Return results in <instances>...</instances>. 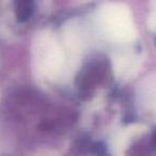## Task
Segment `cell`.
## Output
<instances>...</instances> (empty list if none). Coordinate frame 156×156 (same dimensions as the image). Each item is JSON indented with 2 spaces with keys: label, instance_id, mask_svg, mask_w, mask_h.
I'll return each mask as SVG.
<instances>
[{
  "label": "cell",
  "instance_id": "6da1fadb",
  "mask_svg": "<svg viewBox=\"0 0 156 156\" xmlns=\"http://www.w3.org/2000/svg\"><path fill=\"white\" fill-rule=\"evenodd\" d=\"M31 50L33 69L42 78L57 80L76 67L63 43L50 31L37 33L32 41Z\"/></svg>",
  "mask_w": 156,
  "mask_h": 156
},
{
  "label": "cell",
  "instance_id": "7a4b0ae2",
  "mask_svg": "<svg viewBox=\"0 0 156 156\" xmlns=\"http://www.w3.org/2000/svg\"><path fill=\"white\" fill-rule=\"evenodd\" d=\"M96 26L106 37L121 41L129 34L128 20L124 10L115 5H105L96 14Z\"/></svg>",
  "mask_w": 156,
  "mask_h": 156
}]
</instances>
